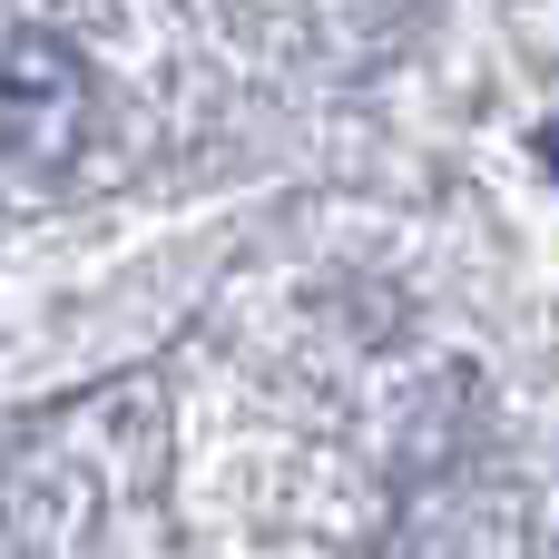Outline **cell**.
I'll return each mask as SVG.
<instances>
[{"mask_svg":"<svg viewBox=\"0 0 559 559\" xmlns=\"http://www.w3.org/2000/svg\"><path fill=\"white\" fill-rule=\"evenodd\" d=\"M79 118H88V69L69 59V39L10 29L0 39V147H69Z\"/></svg>","mask_w":559,"mask_h":559,"instance_id":"obj_1","label":"cell"},{"mask_svg":"<svg viewBox=\"0 0 559 559\" xmlns=\"http://www.w3.org/2000/svg\"><path fill=\"white\" fill-rule=\"evenodd\" d=\"M540 157H550V177H559V128H550V138H540Z\"/></svg>","mask_w":559,"mask_h":559,"instance_id":"obj_2","label":"cell"}]
</instances>
